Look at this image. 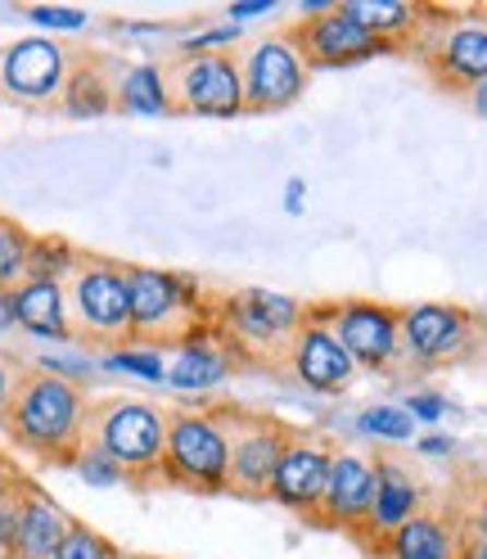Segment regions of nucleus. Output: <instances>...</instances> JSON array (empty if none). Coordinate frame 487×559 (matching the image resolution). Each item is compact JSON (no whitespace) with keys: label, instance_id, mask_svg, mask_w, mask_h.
<instances>
[{"label":"nucleus","instance_id":"obj_1","mask_svg":"<svg viewBox=\"0 0 487 559\" xmlns=\"http://www.w3.org/2000/svg\"><path fill=\"white\" fill-rule=\"evenodd\" d=\"M86 419H91V393L82 383L63 379L46 366H27L0 429L32 461L73 469L86 451Z\"/></svg>","mask_w":487,"mask_h":559},{"label":"nucleus","instance_id":"obj_2","mask_svg":"<svg viewBox=\"0 0 487 559\" xmlns=\"http://www.w3.org/2000/svg\"><path fill=\"white\" fill-rule=\"evenodd\" d=\"M131 285V334L135 343L171 353L177 343L213 330V294H207L194 275L127 262Z\"/></svg>","mask_w":487,"mask_h":559},{"label":"nucleus","instance_id":"obj_3","mask_svg":"<svg viewBox=\"0 0 487 559\" xmlns=\"http://www.w3.org/2000/svg\"><path fill=\"white\" fill-rule=\"evenodd\" d=\"M167 425L171 411L150 402V397H91V419H86V447L104 451L131 487H163L158 465H163V447H167Z\"/></svg>","mask_w":487,"mask_h":559},{"label":"nucleus","instance_id":"obj_4","mask_svg":"<svg viewBox=\"0 0 487 559\" xmlns=\"http://www.w3.org/2000/svg\"><path fill=\"white\" fill-rule=\"evenodd\" d=\"M63 294H68V325H73V343L91 347V353H118V347L135 343L127 262L99 258V253L82 249L73 275L63 280Z\"/></svg>","mask_w":487,"mask_h":559},{"label":"nucleus","instance_id":"obj_5","mask_svg":"<svg viewBox=\"0 0 487 559\" xmlns=\"http://www.w3.org/2000/svg\"><path fill=\"white\" fill-rule=\"evenodd\" d=\"M158 478L163 487H177V492H190V497H226L230 442H226V425L217 406L171 411Z\"/></svg>","mask_w":487,"mask_h":559},{"label":"nucleus","instance_id":"obj_6","mask_svg":"<svg viewBox=\"0 0 487 559\" xmlns=\"http://www.w3.org/2000/svg\"><path fill=\"white\" fill-rule=\"evenodd\" d=\"M307 321V302L275 289H230L213 298V330L235 347V357L285 361L289 343Z\"/></svg>","mask_w":487,"mask_h":559},{"label":"nucleus","instance_id":"obj_7","mask_svg":"<svg viewBox=\"0 0 487 559\" xmlns=\"http://www.w3.org/2000/svg\"><path fill=\"white\" fill-rule=\"evenodd\" d=\"M415 50L442 91L470 95L487 82V10H429Z\"/></svg>","mask_w":487,"mask_h":559},{"label":"nucleus","instance_id":"obj_8","mask_svg":"<svg viewBox=\"0 0 487 559\" xmlns=\"http://www.w3.org/2000/svg\"><path fill=\"white\" fill-rule=\"evenodd\" d=\"M243 78V114H281L302 99L311 63L298 50L294 32H258L235 50Z\"/></svg>","mask_w":487,"mask_h":559},{"label":"nucleus","instance_id":"obj_9","mask_svg":"<svg viewBox=\"0 0 487 559\" xmlns=\"http://www.w3.org/2000/svg\"><path fill=\"white\" fill-rule=\"evenodd\" d=\"M217 415H222L226 442H230V483H226V497L266 501L271 497V478H275V469H281V456H285L294 429L281 425L275 415L243 411L235 402H217Z\"/></svg>","mask_w":487,"mask_h":559},{"label":"nucleus","instance_id":"obj_10","mask_svg":"<svg viewBox=\"0 0 487 559\" xmlns=\"http://www.w3.org/2000/svg\"><path fill=\"white\" fill-rule=\"evenodd\" d=\"M78 41L63 37H19L0 46V99L19 109H55L63 104V86L73 78Z\"/></svg>","mask_w":487,"mask_h":559},{"label":"nucleus","instance_id":"obj_11","mask_svg":"<svg viewBox=\"0 0 487 559\" xmlns=\"http://www.w3.org/2000/svg\"><path fill=\"white\" fill-rule=\"evenodd\" d=\"M307 311L334 330V338L347 347L357 370L389 374L402 366V307L379 298H334Z\"/></svg>","mask_w":487,"mask_h":559},{"label":"nucleus","instance_id":"obj_12","mask_svg":"<svg viewBox=\"0 0 487 559\" xmlns=\"http://www.w3.org/2000/svg\"><path fill=\"white\" fill-rule=\"evenodd\" d=\"M171 114L181 118H239L243 114V78L235 50L207 55H171L163 63Z\"/></svg>","mask_w":487,"mask_h":559},{"label":"nucleus","instance_id":"obj_13","mask_svg":"<svg viewBox=\"0 0 487 559\" xmlns=\"http://www.w3.org/2000/svg\"><path fill=\"white\" fill-rule=\"evenodd\" d=\"M483 343V321L456 302H411L402 307V366L438 370L465 361Z\"/></svg>","mask_w":487,"mask_h":559},{"label":"nucleus","instance_id":"obj_14","mask_svg":"<svg viewBox=\"0 0 487 559\" xmlns=\"http://www.w3.org/2000/svg\"><path fill=\"white\" fill-rule=\"evenodd\" d=\"M334 451L321 433L311 429H294L289 433V447L281 456V469L271 478V497L275 506H285L302 519H317L321 501H325V487H330V465H334Z\"/></svg>","mask_w":487,"mask_h":559},{"label":"nucleus","instance_id":"obj_15","mask_svg":"<svg viewBox=\"0 0 487 559\" xmlns=\"http://www.w3.org/2000/svg\"><path fill=\"white\" fill-rule=\"evenodd\" d=\"M289 32H294L298 50L307 55L311 73H317V68H353V63H366V59H379V55H393L389 41L370 37L357 19L343 14V5H325L321 14H307Z\"/></svg>","mask_w":487,"mask_h":559},{"label":"nucleus","instance_id":"obj_16","mask_svg":"<svg viewBox=\"0 0 487 559\" xmlns=\"http://www.w3.org/2000/svg\"><path fill=\"white\" fill-rule=\"evenodd\" d=\"M375 487H379V456H361V451H334L330 465V487L325 501L317 510V528H334V533H353L361 537L370 510H375Z\"/></svg>","mask_w":487,"mask_h":559},{"label":"nucleus","instance_id":"obj_17","mask_svg":"<svg viewBox=\"0 0 487 559\" xmlns=\"http://www.w3.org/2000/svg\"><path fill=\"white\" fill-rule=\"evenodd\" d=\"M285 370L302 383L307 393H343L347 383L357 379V361L347 357V347L334 338V330L311 317V311H307L298 338L289 343Z\"/></svg>","mask_w":487,"mask_h":559},{"label":"nucleus","instance_id":"obj_18","mask_svg":"<svg viewBox=\"0 0 487 559\" xmlns=\"http://www.w3.org/2000/svg\"><path fill=\"white\" fill-rule=\"evenodd\" d=\"M235 366H239L235 347L217 330H203L167 353V379L163 383H171L177 393H213L235 374Z\"/></svg>","mask_w":487,"mask_h":559},{"label":"nucleus","instance_id":"obj_19","mask_svg":"<svg viewBox=\"0 0 487 559\" xmlns=\"http://www.w3.org/2000/svg\"><path fill=\"white\" fill-rule=\"evenodd\" d=\"M415 514H425V487L415 483V474L389 456H379V487H375V510L361 542H370L375 550H384V542L411 523Z\"/></svg>","mask_w":487,"mask_h":559},{"label":"nucleus","instance_id":"obj_20","mask_svg":"<svg viewBox=\"0 0 487 559\" xmlns=\"http://www.w3.org/2000/svg\"><path fill=\"white\" fill-rule=\"evenodd\" d=\"M14 302V325L32 338L46 343H73V325H68V294L63 280H23L19 289H10Z\"/></svg>","mask_w":487,"mask_h":559},{"label":"nucleus","instance_id":"obj_21","mask_svg":"<svg viewBox=\"0 0 487 559\" xmlns=\"http://www.w3.org/2000/svg\"><path fill=\"white\" fill-rule=\"evenodd\" d=\"M68 528H73V514H68L50 492H41L37 483H27L10 559H55L63 537H68Z\"/></svg>","mask_w":487,"mask_h":559},{"label":"nucleus","instance_id":"obj_22","mask_svg":"<svg viewBox=\"0 0 487 559\" xmlns=\"http://www.w3.org/2000/svg\"><path fill=\"white\" fill-rule=\"evenodd\" d=\"M59 114L73 118V122H91V118L114 114V59L109 55L78 46V63H73V78L63 86Z\"/></svg>","mask_w":487,"mask_h":559},{"label":"nucleus","instance_id":"obj_23","mask_svg":"<svg viewBox=\"0 0 487 559\" xmlns=\"http://www.w3.org/2000/svg\"><path fill=\"white\" fill-rule=\"evenodd\" d=\"M384 559H465V528L447 514H415L384 542Z\"/></svg>","mask_w":487,"mask_h":559},{"label":"nucleus","instance_id":"obj_24","mask_svg":"<svg viewBox=\"0 0 487 559\" xmlns=\"http://www.w3.org/2000/svg\"><path fill=\"white\" fill-rule=\"evenodd\" d=\"M114 114L171 118L163 63H154V59H114Z\"/></svg>","mask_w":487,"mask_h":559},{"label":"nucleus","instance_id":"obj_25","mask_svg":"<svg viewBox=\"0 0 487 559\" xmlns=\"http://www.w3.org/2000/svg\"><path fill=\"white\" fill-rule=\"evenodd\" d=\"M347 19H357L370 37L389 41L393 50L415 46L425 32L429 5H411V0H338Z\"/></svg>","mask_w":487,"mask_h":559},{"label":"nucleus","instance_id":"obj_26","mask_svg":"<svg viewBox=\"0 0 487 559\" xmlns=\"http://www.w3.org/2000/svg\"><path fill=\"white\" fill-rule=\"evenodd\" d=\"M32 235L27 226H19L14 217L0 213V294L19 289L27 280V258H32Z\"/></svg>","mask_w":487,"mask_h":559},{"label":"nucleus","instance_id":"obj_27","mask_svg":"<svg viewBox=\"0 0 487 559\" xmlns=\"http://www.w3.org/2000/svg\"><path fill=\"white\" fill-rule=\"evenodd\" d=\"M82 249L78 243H68L59 235H37L32 239V258H27V275L32 280H68L78 266Z\"/></svg>","mask_w":487,"mask_h":559},{"label":"nucleus","instance_id":"obj_28","mask_svg":"<svg viewBox=\"0 0 487 559\" xmlns=\"http://www.w3.org/2000/svg\"><path fill=\"white\" fill-rule=\"evenodd\" d=\"M99 366L114 370V374L150 379V383H163L167 379V353H158V347H145V343H127V347H118V353H104Z\"/></svg>","mask_w":487,"mask_h":559},{"label":"nucleus","instance_id":"obj_29","mask_svg":"<svg viewBox=\"0 0 487 559\" xmlns=\"http://www.w3.org/2000/svg\"><path fill=\"white\" fill-rule=\"evenodd\" d=\"M357 433L379 438V442H411L415 419L406 415V406H366L357 415Z\"/></svg>","mask_w":487,"mask_h":559},{"label":"nucleus","instance_id":"obj_30","mask_svg":"<svg viewBox=\"0 0 487 559\" xmlns=\"http://www.w3.org/2000/svg\"><path fill=\"white\" fill-rule=\"evenodd\" d=\"M122 555L127 550L118 542H109L99 528H91V523L73 519V528H68V537H63V546H59L55 559H122Z\"/></svg>","mask_w":487,"mask_h":559},{"label":"nucleus","instance_id":"obj_31","mask_svg":"<svg viewBox=\"0 0 487 559\" xmlns=\"http://www.w3.org/2000/svg\"><path fill=\"white\" fill-rule=\"evenodd\" d=\"M27 483H32V478H23L19 487H10V492L0 497V559H10V555H14V533H19V514H23Z\"/></svg>","mask_w":487,"mask_h":559},{"label":"nucleus","instance_id":"obj_32","mask_svg":"<svg viewBox=\"0 0 487 559\" xmlns=\"http://www.w3.org/2000/svg\"><path fill=\"white\" fill-rule=\"evenodd\" d=\"M23 19L37 23V27H50V32H82L86 27V10H73V5H27Z\"/></svg>","mask_w":487,"mask_h":559},{"label":"nucleus","instance_id":"obj_33","mask_svg":"<svg viewBox=\"0 0 487 559\" xmlns=\"http://www.w3.org/2000/svg\"><path fill=\"white\" fill-rule=\"evenodd\" d=\"M73 469H78L86 483H95V487H114V483H127V478H122V469H118L109 456H104V451H95V447H86V451H82Z\"/></svg>","mask_w":487,"mask_h":559},{"label":"nucleus","instance_id":"obj_34","mask_svg":"<svg viewBox=\"0 0 487 559\" xmlns=\"http://www.w3.org/2000/svg\"><path fill=\"white\" fill-rule=\"evenodd\" d=\"M27 374V361L14 357V353H0V425H5V415H10V402L19 393V383Z\"/></svg>","mask_w":487,"mask_h":559},{"label":"nucleus","instance_id":"obj_35","mask_svg":"<svg viewBox=\"0 0 487 559\" xmlns=\"http://www.w3.org/2000/svg\"><path fill=\"white\" fill-rule=\"evenodd\" d=\"M406 415L415 419V425H438V419L447 415V402L438 393H411L406 397Z\"/></svg>","mask_w":487,"mask_h":559},{"label":"nucleus","instance_id":"obj_36","mask_svg":"<svg viewBox=\"0 0 487 559\" xmlns=\"http://www.w3.org/2000/svg\"><path fill=\"white\" fill-rule=\"evenodd\" d=\"M266 14H275L271 0H239V5H230V23H235V27L249 23V19H266Z\"/></svg>","mask_w":487,"mask_h":559},{"label":"nucleus","instance_id":"obj_37","mask_svg":"<svg viewBox=\"0 0 487 559\" xmlns=\"http://www.w3.org/2000/svg\"><path fill=\"white\" fill-rule=\"evenodd\" d=\"M23 478H27V474H23V469H19V465H14L10 456H5V451H0V497H5L10 487H19Z\"/></svg>","mask_w":487,"mask_h":559},{"label":"nucleus","instance_id":"obj_38","mask_svg":"<svg viewBox=\"0 0 487 559\" xmlns=\"http://www.w3.org/2000/svg\"><path fill=\"white\" fill-rule=\"evenodd\" d=\"M456 451V442L451 438H442V433H429V438H420V456H451Z\"/></svg>","mask_w":487,"mask_h":559},{"label":"nucleus","instance_id":"obj_39","mask_svg":"<svg viewBox=\"0 0 487 559\" xmlns=\"http://www.w3.org/2000/svg\"><path fill=\"white\" fill-rule=\"evenodd\" d=\"M302 199H307V186L294 177V181L285 186V213H294V217H298V213H302Z\"/></svg>","mask_w":487,"mask_h":559},{"label":"nucleus","instance_id":"obj_40","mask_svg":"<svg viewBox=\"0 0 487 559\" xmlns=\"http://www.w3.org/2000/svg\"><path fill=\"white\" fill-rule=\"evenodd\" d=\"M465 104L474 109V118H483V122H487V82H478V86L465 95Z\"/></svg>","mask_w":487,"mask_h":559},{"label":"nucleus","instance_id":"obj_41","mask_svg":"<svg viewBox=\"0 0 487 559\" xmlns=\"http://www.w3.org/2000/svg\"><path fill=\"white\" fill-rule=\"evenodd\" d=\"M470 537H483V542H487V497H483V506H478L474 519H470Z\"/></svg>","mask_w":487,"mask_h":559},{"label":"nucleus","instance_id":"obj_42","mask_svg":"<svg viewBox=\"0 0 487 559\" xmlns=\"http://www.w3.org/2000/svg\"><path fill=\"white\" fill-rule=\"evenodd\" d=\"M0 330H19V325H14V302H10V294H0Z\"/></svg>","mask_w":487,"mask_h":559},{"label":"nucleus","instance_id":"obj_43","mask_svg":"<svg viewBox=\"0 0 487 559\" xmlns=\"http://www.w3.org/2000/svg\"><path fill=\"white\" fill-rule=\"evenodd\" d=\"M465 559H487V542L465 533Z\"/></svg>","mask_w":487,"mask_h":559},{"label":"nucleus","instance_id":"obj_44","mask_svg":"<svg viewBox=\"0 0 487 559\" xmlns=\"http://www.w3.org/2000/svg\"><path fill=\"white\" fill-rule=\"evenodd\" d=\"M122 559H163V555H131V550H127Z\"/></svg>","mask_w":487,"mask_h":559}]
</instances>
